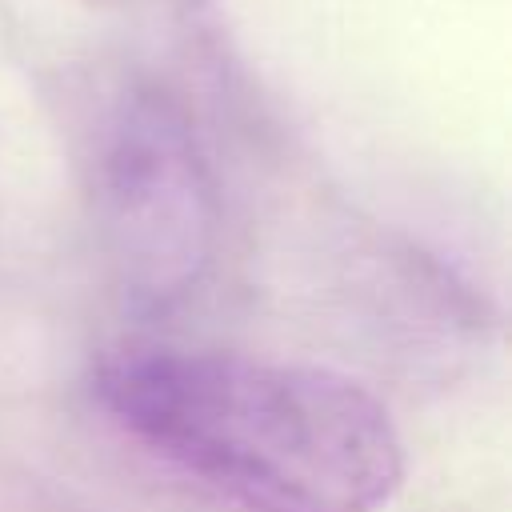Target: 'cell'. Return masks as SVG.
I'll return each mask as SVG.
<instances>
[{
    "mask_svg": "<svg viewBox=\"0 0 512 512\" xmlns=\"http://www.w3.org/2000/svg\"><path fill=\"white\" fill-rule=\"evenodd\" d=\"M96 396L152 456L244 512H376L404 484L392 412L324 364L124 348L96 368Z\"/></svg>",
    "mask_w": 512,
    "mask_h": 512,
    "instance_id": "obj_1",
    "label": "cell"
},
{
    "mask_svg": "<svg viewBox=\"0 0 512 512\" xmlns=\"http://www.w3.org/2000/svg\"><path fill=\"white\" fill-rule=\"evenodd\" d=\"M96 220L108 268L136 312H172L204 284L220 200L208 156L168 96L136 92L116 108L96 160Z\"/></svg>",
    "mask_w": 512,
    "mask_h": 512,
    "instance_id": "obj_2",
    "label": "cell"
}]
</instances>
